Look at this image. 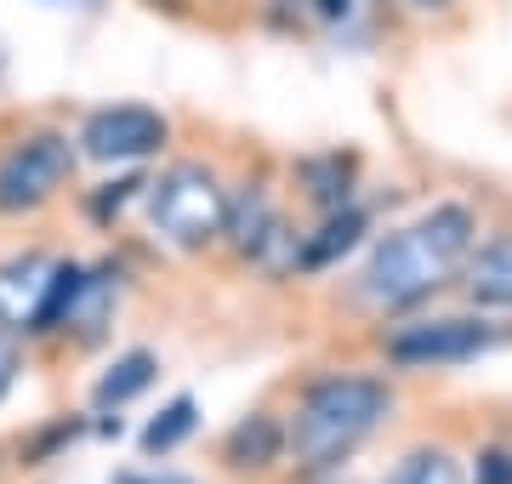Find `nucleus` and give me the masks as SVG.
I'll list each match as a JSON object with an SVG mask.
<instances>
[{
	"label": "nucleus",
	"instance_id": "nucleus-1",
	"mask_svg": "<svg viewBox=\"0 0 512 484\" xmlns=\"http://www.w3.org/2000/svg\"><path fill=\"white\" fill-rule=\"evenodd\" d=\"M478 245V223L467 205H433L427 217H416L410 228L387 234L370 251L359 291L370 308H416L427 302L439 285L461 280V268Z\"/></svg>",
	"mask_w": 512,
	"mask_h": 484
},
{
	"label": "nucleus",
	"instance_id": "nucleus-2",
	"mask_svg": "<svg viewBox=\"0 0 512 484\" xmlns=\"http://www.w3.org/2000/svg\"><path fill=\"white\" fill-rule=\"evenodd\" d=\"M393 410V388L382 376H319L291 416V456L308 473L348 462L370 433L382 428V416Z\"/></svg>",
	"mask_w": 512,
	"mask_h": 484
},
{
	"label": "nucleus",
	"instance_id": "nucleus-3",
	"mask_svg": "<svg viewBox=\"0 0 512 484\" xmlns=\"http://www.w3.org/2000/svg\"><path fill=\"white\" fill-rule=\"evenodd\" d=\"M148 217L171 245L183 251H200L228 228V188L217 183V171L200 166V160H183L171 166L160 183H148Z\"/></svg>",
	"mask_w": 512,
	"mask_h": 484
},
{
	"label": "nucleus",
	"instance_id": "nucleus-4",
	"mask_svg": "<svg viewBox=\"0 0 512 484\" xmlns=\"http://www.w3.org/2000/svg\"><path fill=\"white\" fill-rule=\"evenodd\" d=\"M74 177V143L63 131H35L0 160V211H35Z\"/></svg>",
	"mask_w": 512,
	"mask_h": 484
},
{
	"label": "nucleus",
	"instance_id": "nucleus-5",
	"mask_svg": "<svg viewBox=\"0 0 512 484\" xmlns=\"http://www.w3.org/2000/svg\"><path fill=\"white\" fill-rule=\"evenodd\" d=\"M484 348H495V331L484 319L450 314V319H410L387 336V359L404 371H439V365H467Z\"/></svg>",
	"mask_w": 512,
	"mask_h": 484
},
{
	"label": "nucleus",
	"instance_id": "nucleus-6",
	"mask_svg": "<svg viewBox=\"0 0 512 484\" xmlns=\"http://www.w3.org/2000/svg\"><path fill=\"white\" fill-rule=\"evenodd\" d=\"M165 114L143 109V103H114V109H97L86 126H80V154H92L103 166H131V160H148V154L165 149Z\"/></svg>",
	"mask_w": 512,
	"mask_h": 484
},
{
	"label": "nucleus",
	"instance_id": "nucleus-7",
	"mask_svg": "<svg viewBox=\"0 0 512 484\" xmlns=\"http://www.w3.org/2000/svg\"><path fill=\"white\" fill-rule=\"evenodd\" d=\"M461 291L478 314H507L512 308V228L473 245V257L461 268Z\"/></svg>",
	"mask_w": 512,
	"mask_h": 484
},
{
	"label": "nucleus",
	"instance_id": "nucleus-8",
	"mask_svg": "<svg viewBox=\"0 0 512 484\" xmlns=\"http://www.w3.org/2000/svg\"><path fill=\"white\" fill-rule=\"evenodd\" d=\"M52 268L57 262L35 257V251L0 262V325H6V331H35L46 285H52Z\"/></svg>",
	"mask_w": 512,
	"mask_h": 484
},
{
	"label": "nucleus",
	"instance_id": "nucleus-9",
	"mask_svg": "<svg viewBox=\"0 0 512 484\" xmlns=\"http://www.w3.org/2000/svg\"><path fill=\"white\" fill-rule=\"evenodd\" d=\"M285 450H291V428H279V416H268V410H251L245 422L228 428L222 462L234 467V473H268Z\"/></svg>",
	"mask_w": 512,
	"mask_h": 484
},
{
	"label": "nucleus",
	"instance_id": "nucleus-10",
	"mask_svg": "<svg viewBox=\"0 0 512 484\" xmlns=\"http://www.w3.org/2000/svg\"><path fill=\"white\" fill-rule=\"evenodd\" d=\"M370 217L359 211V205H342V211H325V223H319V234L313 240H302V257H296V274H319V268H330L336 257H348L353 245L365 240Z\"/></svg>",
	"mask_w": 512,
	"mask_h": 484
},
{
	"label": "nucleus",
	"instance_id": "nucleus-11",
	"mask_svg": "<svg viewBox=\"0 0 512 484\" xmlns=\"http://www.w3.org/2000/svg\"><path fill=\"white\" fill-rule=\"evenodd\" d=\"M154 371H160V359L148 354V348H131V354H120L109 365V371H103V382H97V410H120L126 405V399H137V393L148 388V382H154Z\"/></svg>",
	"mask_w": 512,
	"mask_h": 484
},
{
	"label": "nucleus",
	"instance_id": "nucleus-12",
	"mask_svg": "<svg viewBox=\"0 0 512 484\" xmlns=\"http://www.w3.org/2000/svg\"><path fill=\"white\" fill-rule=\"evenodd\" d=\"M194 422H200L194 393H177V399H171V405H165L160 416L143 428V439H137V445H143V456H171V450L183 445L188 433H194Z\"/></svg>",
	"mask_w": 512,
	"mask_h": 484
},
{
	"label": "nucleus",
	"instance_id": "nucleus-13",
	"mask_svg": "<svg viewBox=\"0 0 512 484\" xmlns=\"http://www.w3.org/2000/svg\"><path fill=\"white\" fill-rule=\"evenodd\" d=\"M80 285H86V268H80V262H57V268H52V285H46V302H40L35 336L63 331V325H69L74 302H80Z\"/></svg>",
	"mask_w": 512,
	"mask_h": 484
},
{
	"label": "nucleus",
	"instance_id": "nucleus-14",
	"mask_svg": "<svg viewBox=\"0 0 512 484\" xmlns=\"http://www.w3.org/2000/svg\"><path fill=\"white\" fill-rule=\"evenodd\" d=\"M382 484H461V467H456V456L450 450H439V445H421V450H410L393 473H387Z\"/></svg>",
	"mask_w": 512,
	"mask_h": 484
},
{
	"label": "nucleus",
	"instance_id": "nucleus-15",
	"mask_svg": "<svg viewBox=\"0 0 512 484\" xmlns=\"http://www.w3.org/2000/svg\"><path fill=\"white\" fill-rule=\"evenodd\" d=\"M302 177H308V200H319L325 211H342L348 205V177H353V160H342V154H325V160H308L302 166Z\"/></svg>",
	"mask_w": 512,
	"mask_h": 484
},
{
	"label": "nucleus",
	"instance_id": "nucleus-16",
	"mask_svg": "<svg viewBox=\"0 0 512 484\" xmlns=\"http://www.w3.org/2000/svg\"><path fill=\"white\" fill-rule=\"evenodd\" d=\"M137 188H148L143 177H120V183H103V188L92 194V217H97V223H109V217H120V211H126V200L137 194Z\"/></svg>",
	"mask_w": 512,
	"mask_h": 484
},
{
	"label": "nucleus",
	"instance_id": "nucleus-17",
	"mask_svg": "<svg viewBox=\"0 0 512 484\" xmlns=\"http://www.w3.org/2000/svg\"><path fill=\"white\" fill-rule=\"evenodd\" d=\"M473 484H512V450H507V445L478 450V473H473Z\"/></svg>",
	"mask_w": 512,
	"mask_h": 484
},
{
	"label": "nucleus",
	"instance_id": "nucleus-18",
	"mask_svg": "<svg viewBox=\"0 0 512 484\" xmlns=\"http://www.w3.org/2000/svg\"><path fill=\"white\" fill-rule=\"evenodd\" d=\"M12 382H18V348H12V331L0 325V399H6Z\"/></svg>",
	"mask_w": 512,
	"mask_h": 484
},
{
	"label": "nucleus",
	"instance_id": "nucleus-19",
	"mask_svg": "<svg viewBox=\"0 0 512 484\" xmlns=\"http://www.w3.org/2000/svg\"><path fill=\"white\" fill-rule=\"evenodd\" d=\"M114 484H194V479H188V473H165L160 467V473H114Z\"/></svg>",
	"mask_w": 512,
	"mask_h": 484
},
{
	"label": "nucleus",
	"instance_id": "nucleus-20",
	"mask_svg": "<svg viewBox=\"0 0 512 484\" xmlns=\"http://www.w3.org/2000/svg\"><path fill=\"white\" fill-rule=\"evenodd\" d=\"M313 12H319L325 23H342L353 12V0H313Z\"/></svg>",
	"mask_w": 512,
	"mask_h": 484
},
{
	"label": "nucleus",
	"instance_id": "nucleus-21",
	"mask_svg": "<svg viewBox=\"0 0 512 484\" xmlns=\"http://www.w3.org/2000/svg\"><path fill=\"white\" fill-rule=\"evenodd\" d=\"M52 6H63V12H97L103 0H52Z\"/></svg>",
	"mask_w": 512,
	"mask_h": 484
},
{
	"label": "nucleus",
	"instance_id": "nucleus-22",
	"mask_svg": "<svg viewBox=\"0 0 512 484\" xmlns=\"http://www.w3.org/2000/svg\"><path fill=\"white\" fill-rule=\"evenodd\" d=\"M404 6H410V12H444L450 0H404Z\"/></svg>",
	"mask_w": 512,
	"mask_h": 484
}]
</instances>
